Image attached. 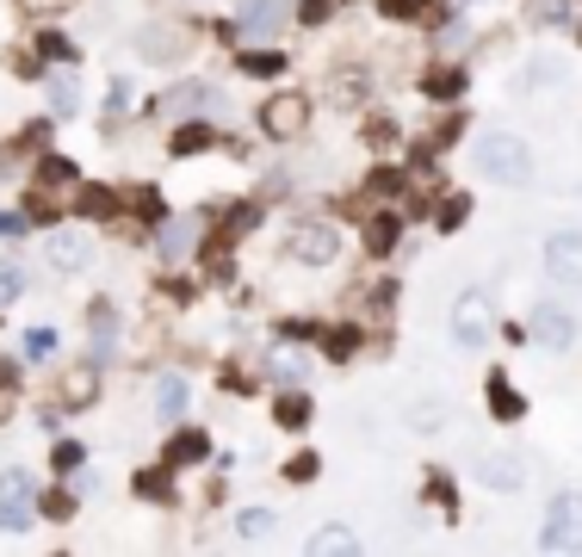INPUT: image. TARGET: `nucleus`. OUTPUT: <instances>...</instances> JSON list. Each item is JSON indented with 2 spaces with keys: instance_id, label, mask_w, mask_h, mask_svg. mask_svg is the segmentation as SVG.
<instances>
[{
  "instance_id": "nucleus-1",
  "label": "nucleus",
  "mask_w": 582,
  "mask_h": 557,
  "mask_svg": "<svg viewBox=\"0 0 582 557\" xmlns=\"http://www.w3.org/2000/svg\"><path fill=\"white\" fill-rule=\"evenodd\" d=\"M477 168H484L496 186H526V180H533V149H526L514 131H484L477 136Z\"/></svg>"
},
{
  "instance_id": "nucleus-2",
  "label": "nucleus",
  "mask_w": 582,
  "mask_h": 557,
  "mask_svg": "<svg viewBox=\"0 0 582 557\" xmlns=\"http://www.w3.org/2000/svg\"><path fill=\"white\" fill-rule=\"evenodd\" d=\"M539 545L545 552H582V496H551L545 508V526H539Z\"/></svg>"
},
{
  "instance_id": "nucleus-3",
  "label": "nucleus",
  "mask_w": 582,
  "mask_h": 557,
  "mask_svg": "<svg viewBox=\"0 0 582 557\" xmlns=\"http://www.w3.org/2000/svg\"><path fill=\"white\" fill-rule=\"evenodd\" d=\"M291 261H304V267H329V261H341V223H329V217L298 223V230H291Z\"/></svg>"
},
{
  "instance_id": "nucleus-4",
  "label": "nucleus",
  "mask_w": 582,
  "mask_h": 557,
  "mask_svg": "<svg viewBox=\"0 0 582 557\" xmlns=\"http://www.w3.org/2000/svg\"><path fill=\"white\" fill-rule=\"evenodd\" d=\"M32 496H38V483H32V471H0V533H25L32 526Z\"/></svg>"
},
{
  "instance_id": "nucleus-5",
  "label": "nucleus",
  "mask_w": 582,
  "mask_h": 557,
  "mask_svg": "<svg viewBox=\"0 0 582 557\" xmlns=\"http://www.w3.org/2000/svg\"><path fill=\"white\" fill-rule=\"evenodd\" d=\"M489 323H496L489 291H465V298L452 304V341H459V347H484L489 341Z\"/></svg>"
},
{
  "instance_id": "nucleus-6",
  "label": "nucleus",
  "mask_w": 582,
  "mask_h": 557,
  "mask_svg": "<svg viewBox=\"0 0 582 557\" xmlns=\"http://www.w3.org/2000/svg\"><path fill=\"white\" fill-rule=\"evenodd\" d=\"M526 335L545 347V353H570L577 347V316L563 304H539L533 316H526Z\"/></svg>"
},
{
  "instance_id": "nucleus-7",
  "label": "nucleus",
  "mask_w": 582,
  "mask_h": 557,
  "mask_svg": "<svg viewBox=\"0 0 582 557\" xmlns=\"http://www.w3.org/2000/svg\"><path fill=\"white\" fill-rule=\"evenodd\" d=\"M44 261H50V273H81L94 261V242L81 230H50L44 235Z\"/></svg>"
},
{
  "instance_id": "nucleus-8",
  "label": "nucleus",
  "mask_w": 582,
  "mask_h": 557,
  "mask_svg": "<svg viewBox=\"0 0 582 557\" xmlns=\"http://www.w3.org/2000/svg\"><path fill=\"white\" fill-rule=\"evenodd\" d=\"M545 273L563 279V286H577L582 279V230H558L545 242Z\"/></svg>"
},
{
  "instance_id": "nucleus-9",
  "label": "nucleus",
  "mask_w": 582,
  "mask_h": 557,
  "mask_svg": "<svg viewBox=\"0 0 582 557\" xmlns=\"http://www.w3.org/2000/svg\"><path fill=\"white\" fill-rule=\"evenodd\" d=\"M304 118H311V99H304V94H279V99L260 106L267 136H298V131H304Z\"/></svg>"
},
{
  "instance_id": "nucleus-10",
  "label": "nucleus",
  "mask_w": 582,
  "mask_h": 557,
  "mask_svg": "<svg viewBox=\"0 0 582 557\" xmlns=\"http://www.w3.org/2000/svg\"><path fill=\"white\" fill-rule=\"evenodd\" d=\"M272 533H279V514H272V508H242V514H235V538L260 545V538H272Z\"/></svg>"
},
{
  "instance_id": "nucleus-11",
  "label": "nucleus",
  "mask_w": 582,
  "mask_h": 557,
  "mask_svg": "<svg viewBox=\"0 0 582 557\" xmlns=\"http://www.w3.org/2000/svg\"><path fill=\"white\" fill-rule=\"evenodd\" d=\"M489 409H496L502 422H521L526 415V403L514 397V385H508V372H489Z\"/></svg>"
},
{
  "instance_id": "nucleus-12",
  "label": "nucleus",
  "mask_w": 582,
  "mask_h": 557,
  "mask_svg": "<svg viewBox=\"0 0 582 557\" xmlns=\"http://www.w3.org/2000/svg\"><path fill=\"white\" fill-rule=\"evenodd\" d=\"M205 452H211V440H205L198 427H180L174 440H168V464H198Z\"/></svg>"
},
{
  "instance_id": "nucleus-13",
  "label": "nucleus",
  "mask_w": 582,
  "mask_h": 557,
  "mask_svg": "<svg viewBox=\"0 0 582 557\" xmlns=\"http://www.w3.org/2000/svg\"><path fill=\"white\" fill-rule=\"evenodd\" d=\"M434 7H440V0H378V13H385L390 25H415V20H434Z\"/></svg>"
},
{
  "instance_id": "nucleus-14",
  "label": "nucleus",
  "mask_w": 582,
  "mask_h": 557,
  "mask_svg": "<svg viewBox=\"0 0 582 557\" xmlns=\"http://www.w3.org/2000/svg\"><path fill=\"white\" fill-rule=\"evenodd\" d=\"M397 242H403V217H397V211L372 217V230H366V249H372V254H390V249H397Z\"/></svg>"
},
{
  "instance_id": "nucleus-15",
  "label": "nucleus",
  "mask_w": 582,
  "mask_h": 557,
  "mask_svg": "<svg viewBox=\"0 0 582 557\" xmlns=\"http://www.w3.org/2000/svg\"><path fill=\"white\" fill-rule=\"evenodd\" d=\"M44 94H50V112H75L81 106V87H75V75H44Z\"/></svg>"
},
{
  "instance_id": "nucleus-16",
  "label": "nucleus",
  "mask_w": 582,
  "mask_h": 557,
  "mask_svg": "<svg viewBox=\"0 0 582 557\" xmlns=\"http://www.w3.org/2000/svg\"><path fill=\"white\" fill-rule=\"evenodd\" d=\"M465 217H471V198L465 193H447L440 205H434V230H465Z\"/></svg>"
},
{
  "instance_id": "nucleus-17",
  "label": "nucleus",
  "mask_w": 582,
  "mask_h": 557,
  "mask_svg": "<svg viewBox=\"0 0 582 557\" xmlns=\"http://www.w3.org/2000/svg\"><path fill=\"white\" fill-rule=\"evenodd\" d=\"M422 94L427 99H459L465 94V75H459V69H434V75L422 81Z\"/></svg>"
},
{
  "instance_id": "nucleus-18",
  "label": "nucleus",
  "mask_w": 582,
  "mask_h": 557,
  "mask_svg": "<svg viewBox=\"0 0 582 557\" xmlns=\"http://www.w3.org/2000/svg\"><path fill=\"white\" fill-rule=\"evenodd\" d=\"M180 409H186V385H180V378H156V415L174 422Z\"/></svg>"
},
{
  "instance_id": "nucleus-19",
  "label": "nucleus",
  "mask_w": 582,
  "mask_h": 557,
  "mask_svg": "<svg viewBox=\"0 0 582 557\" xmlns=\"http://www.w3.org/2000/svg\"><path fill=\"white\" fill-rule=\"evenodd\" d=\"M323 353L329 360H353L360 353V328H323Z\"/></svg>"
},
{
  "instance_id": "nucleus-20",
  "label": "nucleus",
  "mask_w": 582,
  "mask_h": 557,
  "mask_svg": "<svg viewBox=\"0 0 582 557\" xmlns=\"http://www.w3.org/2000/svg\"><path fill=\"white\" fill-rule=\"evenodd\" d=\"M272 20H279V0H248V7H242V32H272Z\"/></svg>"
},
{
  "instance_id": "nucleus-21",
  "label": "nucleus",
  "mask_w": 582,
  "mask_h": 557,
  "mask_svg": "<svg viewBox=\"0 0 582 557\" xmlns=\"http://www.w3.org/2000/svg\"><path fill=\"white\" fill-rule=\"evenodd\" d=\"M211 143H217V131H211V124H180V131H174V155L211 149Z\"/></svg>"
},
{
  "instance_id": "nucleus-22",
  "label": "nucleus",
  "mask_w": 582,
  "mask_h": 557,
  "mask_svg": "<svg viewBox=\"0 0 582 557\" xmlns=\"http://www.w3.org/2000/svg\"><path fill=\"white\" fill-rule=\"evenodd\" d=\"M242 75H286L279 50H242Z\"/></svg>"
},
{
  "instance_id": "nucleus-23",
  "label": "nucleus",
  "mask_w": 582,
  "mask_h": 557,
  "mask_svg": "<svg viewBox=\"0 0 582 557\" xmlns=\"http://www.w3.org/2000/svg\"><path fill=\"white\" fill-rule=\"evenodd\" d=\"M279 427H311V397H304V390L279 397Z\"/></svg>"
},
{
  "instance_id": "nucleus-24",
  "label": "nucleus",
  "mask_w": 582,
  "mask_h": 557,
  "mask_svg": "<svg viewBox=\"0 0 582 557\" xmlns=\"http://www.w3.org/2000/svg\"><path fill=\"white\" fill-rule=\"evenodd\" d=\"M136 496H149V501H174V477H168V471H136Z\"/></svg>"
},
{
  "instance_id": "nucleus-25",
  "label": "nucleus",
  "mask_w": 582,
  "mask_h": 557,
  "mask_svg": "<svg viewBox=\"0 0 582 557\" xmlns=\"http://www.w3.org/2000/svg\"><path fill=\"white\" fill-rule=\"evenodd\" d=\"M484 483H496V489H521V464L514 459H484Z\"/></svg>"
},
{
  "instance_id": "nucleus-26",
  "label": "nucleus",
  "mask_w": 582,
  "mask_h": 557,
  "mask_svg": "<svg viewBox=\"0 0 582 557\" xmlns=\"http://www.w3.org/2000/svg\"><path fill=\"white\" fill-rule=\"evenodd\" d=\"M409 427H415V434H434V427H447V403H415V409H409Z\"/></svg>"
},
{
  "instance_id": "nucleus-27",
  "label": "nucleus",
  "mask_w": 582,
  "mask_h": 557,
  "mask_svg": "<svg viewBox=\"0 0 582 557\" xmlns=\"http://www.w3.org/2000/svg\"><path fill=\"white\" fill-rule=\"evenodd\" d=\"M353 545H360V538H353L348 526H323V533L311 538V552H323V557H329V552H353Z\"/></svg>"
},
{
  "instance_id": "nucleus-28",
  "label": "nucleus",
  "mask_w": 582,
  "mask_h": 557,
  "mask_svg": "<svg viewBox=\"0 0 582 557\" xmlns=\"http://www.w3.org/2000/svg\"><path fill=\"white\" fill-rule=\"evenodd\" d=\"M186 249H193V223L168 217V230H161V254H186Z\"/></svg>"
},
{
  "instance_id": "nucleus-29",
  "label": "nucleus",
  "mask_w": 582,
  "mask_h": 557,
  "mask_svg": "<svg viewBox=\"0 0 582 557\" xmlns=\"http://www.w3.org/2000/svg\"><path fill=\"white\" fill-rule=\"evenodd\" d=\"M25 353H32V360H50V353H57V328H25Z\"/></svg>"
},
{
  "instance_id": "nucleus-30",
  "label": "nucleus",
  "mask_w": 582,
  "mask_h": 557,
  "mask_svg": "<svg viewBox=\"0 0 582 557\" xmlns=\"http://www.w3.org/2000/svg\"><path fill=\"white\" fill-rule=\"evenodd\" d=\"M20 291H25V273L13 267V261H0V304H13Z\"/></svg>"
},
{
  "instance_id": "nucleus-31",
  "label": "nucleus",
  "mask_w": 582,
  "mask_h": 557,
  "mask_svg": "<svg viewBox=\"0 0 582 557\" xmlns=\"http://www.w3.org/2000/svg\"><path fill=\"white\" fill-rule=\"evenodd\" d=\"M38 57H57V62H69V57H75V44L62 38V32H44V38H38Z\"/></svg>"
},
{
  "instance_id": "nucleus-32",
  "label": "nucleus",
  "mask_w": 582,
  "mask_h": 557,
  "mask_svg": "<svg viewBox=\"0 0 582 557\" xmlns=\"http://www.w3.org/2000/svg\"><path fill=\"white\" fill-rule=\"evenodd\" d=\"M335 99H348V106L353 99H366V75H360V69H348V81L335 75Z\"/></svg>"
},
{
  "instance_id": "nucleus-33",
  "label": "nucleus",
  "mask_w": 582,
  "mask_h": 557,
  "mask_svg": "<svg viewBox=\"0 0 582 557\" xmlns=\"http://www.w3.org/2000/svg\"><path fill=\"white\" fill-rule=\"evenodd\" d=\"M44 180H50V186H62V180H75V161H62V155H44Z\"/></svg>"
},
{
  "instance_id": "nucleus-34",
  "label": "nucleus",
  "mask_w": 582,
  "mask_h": 557,
  "mask_svg": "<svg viewBox=\"0 0 582 557\" xmlns=\"http://www.w3.org/2000/svg\"><path fill=\"white\" fill-rule=\"evenodd\" d=\"M316 471H323V464H316V452H298V459L286 464V477H291V483H311Z\"/></svg>"
},
{
  "instance_id": "nucleus-35",
  "label": "nucleus",
  "mask_w": 582,
  "mask_h": 557,
  "mask_svg": "<svg viewBox=\"0 0 582 557\" xmlns=\"http://www.w3.org/2000/svg\"><path fill=\"white\" fill-rule=\"evenodd\" d=\"M44 514H50V520H69V514H75V496H69V489L44 496Z\"/></svg>"
},
{
  "instance_id": "nucleus-36",
  "label": "nucleus",
  "mask_w": 582,
  "mask_h": 557,
  "mask_svg": "<svg viewBox=\"0 0 582 557\" xmlns=\"http://www.w3.org/2000/svg\"><path fill=\"white\" fill-rule=\"evenodd\" d=\"M329 7H335V0H304V7H298V20H304V25H323V20H329Z\"/></svg>"
},
{
  "instance_id": "nucleus-37",
  "label": "nucleus",
  "mask_w": 582,
  "mask_h": 557,
  "mask_svg": "<svg viewBox=\"0 0 582 557\" xmlns=\"http://www.w3.org/2000/svg\"><path fill=\"white\" fill-rule=\"evenodd\" d=\"M81 459H87V452H81L75 440H62V446H57V471H75Z\"/></svg>"
},
{
  "instance_id": "nucleus-38",
  "label": "nucleus",
  "mask_w": 582,
  "mask_h": 557,
  "mask_svg": "<svg viewBox=\"0 0 582 557\" xmlns=\"http://www.w3.org/2000/svg\"><path fill=\"white\" fill-rule=\"evenodd\" d=\"M272 372H279V378H291V385H298V372H304V360H298V353H279V360H272Z\"/></svg>"
},
{
  "instance_id": "nucleus-39",
  "label": "nucleus",
  "mask_w": 582,
  "mask_h": 557,
  "mask_svg": "<svg viewBox=\"0 0 582 557\" xmlns=\"http://www.w3.org/2000/svg\"><path fill=\"white\" fill-rule=\"evenodd\" d=\"M372 143H397V118H378V124H372Z\"/></svg>"
},
{
  "instance_id": "nucleus-40",
  "label": "nucleus",
  "mask_w": 582,
  "mask_h": 557,
  "mask_svg": "<svg viewBox=\"0 0 582 557\" xmlns=\"http://www.w3.org/2000/svg\"><path fill=\"white\" fill-rule=\"evenodd\" d=\"M563 7L570 0H539V20H563Z\"/></svg>"
},
{
  "instance_id": "nucleus-41",
  "label": "nucleus",
  "mask_w": 582,
  "mask_h": 557,
  "mask_svg": "<svg viewBox=\"0 0 582 557\" xmlns=\"http://www.w3.org/2000/svg\"><path fill=\"white\" fill-rule=\"evenodd\" d=\"M25 230V217L20 211H7V217H0V235H20Z\"/></svg>"
},
{
  "instance_id": "nucleus-42",
  "label": "nucleus",
  "mask_w": 582,
  "mask_h": 557,
  "mask_svg": "<svg viewBox=\"0 0 582 557\" xmlns=\"http://www.w3.org/2000/svg\"><path fill=\"white\" fill-rule=\"evenodd\" d=\"M577 38H582V20H577Z\"/></svg>"
}]
</instances>
